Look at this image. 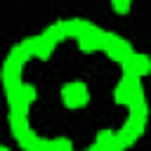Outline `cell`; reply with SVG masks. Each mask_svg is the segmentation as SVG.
<instances>
[{
  "mask_svg": "<svg viewBox=\"0 0 151 151\" xmlns=\"http://www.w3.org/2000/svg\"><path fill=\"white\" fill-rule=\"evenodd\" d=\"M149 61L83 19L42 28L2 64L7 118L26 151H127L144 134Z\"/></svg>",
  "mask_w": 151,
  "mask_h": 151,
  "instance_id": "6da1fadb",
  "label": "cell"
},
{
  "mask_svg": "<svg viewBox=\"0 0 151 151\" xmlns=\"http://www.w3.org/2000/svg\"><path fill=\"white\" fill-rule=\"evenodd\" d=\"M111 9L118 12V14H127V12L132 9V2H130V0H113V2H111Z\"/></svg>",
  "mask_w": 151,
  "mask_h": 151,
  "instance_id": "7a4b0ae2",
  "label": "cell"
},
{
  "mask_svg": "<svg viewBox=\"0 0 151 151\" xmlns=\"http://www.w3.org/2000/svg\"><path fill=\"white\" fill-rule=\"evenodd\" d=\"M0 151H9V149H7V146H0Z\"/></svg>",
  "mask_w": 151,
  "mask_h": 151,
  "instance_id": "3957f363",
  "label": "cell"
}]
</instances>
